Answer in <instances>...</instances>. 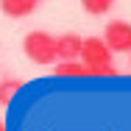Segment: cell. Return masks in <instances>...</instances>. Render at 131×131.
<instances>
[{
	"mask_svg": "<svg viewBox=\"0 0 131 131\" xmlns=\"http://www.w3.org/2000/svg\"><path fill=\"white\" fill-rule=\"evenodd\" d=\"M78 59L84 61V67H86L89 75H114L117 73L114 64H112L109 45H106L103 39H98V36H89V39L81 42V56Z\"/></svg>",
	"mask_w": 131,
	"mask_h": 131,
	"instance_id": "obj_1",
	"label": "cell"
},
{
	"mask_svg": "<svg viewBox=\"0 0 131 131\" xmlns=\"http://www.w3.org/2000/svg\"><path fill=\"white\" fill-rule=\"evenodd\" d=\"M23 50L34 64H53L56 61V39L48 31H31L23 39Z\"/></svg>",
	"mask_w": 131,
	"mask_h": 131,
	"instance_id": "obj_2",
	"label": "cell"
},
{
	"mask_svg": "<svg viewBox=\"0 0 131 131\" xmlns=\"http://www.w3.org/2000/svg\"><path fill=\"white\" fill-rule=\"evenodd\" d=\"M103 42L112 53H131V23L126 20H112L103 28Z\"/></svg>",
	"mask_w": 131,
	"mask_h": 131,
	"instance_id": "obj_3",
	"label": "cell"
},
{
	"mask_svg": "<svg viewBox=\"0 0 131 131\" xmlns=\"http://www.w3.org/2000/svg\"><path fill=\"white\" fill-rule=\"evenodd\" d=\"M81 39L78 34H61L56 36V59L61 61H70V59H78L81 56Z\"/></svg>",
	"mask_w": 131,
	"mask_h": 131,
	"instance_id": "obj_4",
	"label": "cell"
},
{
	"mask_svg": "<svg viewBox=\"0 0 131 131\" xmlns=\"http://www.w3.org/2000/svg\"><path fill=\"white\" fill-rule=\"evenodd\" d=\"M36 6H39V0H0V11L11 20H23L28 14H34Z\"/></svg>",
	"mask_w": 131,
	"mask_h": 131,
	"instance_id": "obj_5",
	"label": "cell"
},
{
	"mask_svg": "<svg viewBox=\"0 0 131 131\" xmlns=\"http://www.w3.org/2000/svg\"><path fill=\"white\" fill-rule=\"evenodd\" d=\"M53 73H56L59 78H64V75H75V78H84V75H89L81 59H70V61H59V64L53 67Z\"/></svg>",
	"mask_w": 131,
	"mask_h": 131,
	"instance_id": "obj_6",
	"label": "cell"
},
{
	"mask_svg": "<svg viewBox=\"0 0 131 131\" xmlns=\"http://www.w3.org/2000/svg\"><path fill=\"white\" fill-rule=\"evenodd\" d=\"M20 89H23V81H20V78H11V75L3 78V81H0V106H8L11 98H14Z\"/></svg>",
	"mask_w": 131,
	"mask_h": 131,
	"instance_id": "obj_7",
	"label": "cell"
},
{
	"mask_svg": "<svg viewBox=\"0 0 131 131\" xmlns=\"http://www.w3.org/2000/svg\"><path fill=\"white\" fill-rule=\"evenodd\" d=\"M81 6H84V11L86 14H106L112 6H114V0H81Z\"/></svg>",
	"mask_w": 131,
	"mask_h": 131,
	"instance_id": "obj_8",
	"label": "cell"
},
{
	"mask_svg": "<svg viewBox=\"0 0 131 131\" xmlns=\"http://www.w3.org/2000/svg\"><path fill=\"white\" fill-rule=\"evenodd\" d=\"M0 131H6V126H3V123H0Z\"/></svg>",
	"mask_w": 131,
	"mask_h": 131,
	"instance_id": "obj_9",
	"label": "cell"
}]
</instances>
